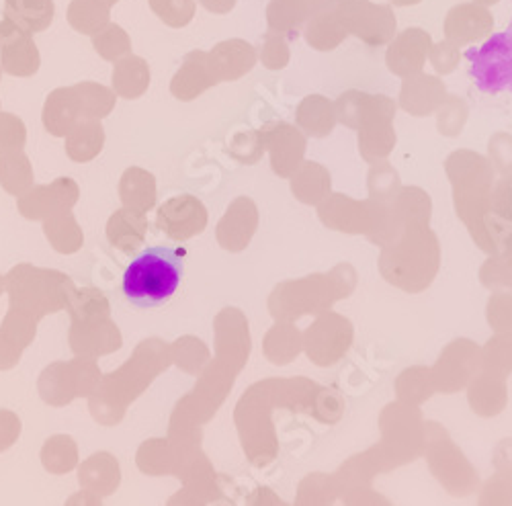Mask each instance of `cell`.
Masks as SVG:
<instances>
[{
	"label": "cell",
	"mask_w": 512,
	"mask_h": 506,
	"mask_svg": "<svg viewBox=\"0 0 512 506\" xmlns=\"http://www.w3.org/2000/svg\"><path fill=\"white\" fill-rule=\"evenodd\" d=\"M105 3H107V5H109V7H113V5H115V3H119V0H105Z\"/></svg>",
	"instance_id": "23"
},
{
	"label": "cell",
	"mask_w": 512,
	"mask_h": 506,
	"mask_svg": "<svg viewBox=\"0 0 512 506\" xmlns=\"http://www.w3.org/2000/svg\"><path fill=\"white\" fill-rule=\"evenodd\" d=\"M310 117H314V125L310 128V130H314L312 136H316V123H320L322 136H326V132L332 130V117H334L332 115V105L324 97L314 95V97L304 99V103L300 107V121L310 119Z\"/></svg>",
	"instance_id": "18"
},
{
	"label": "cell",
	"mask_w": 512,
	"mask_h": 506,
	"mask_svg": "<svg viewBox=\"0 0 512 506\" xmlns=\"http://www.w3.org/2000/svg\"><path fill=\"white\" fill-rule=\"evenodd\" d=\"M476 3H480V5H484V7H492V5L500 3V0H476Z\"/></svg>",
	"instance_id": "22"
},
{
	"label": "cell",
	"mask_w": 512,
	"mask_h": 506,
	"mask_svg": "<svg viewBox=\"0 0 512 506\" xmlns=\"http://www.w3.org/2000/svg\"><path fill=\"white\" fill-rule=\"evenodd\" d=\"M238 0H199V5L213 15H228L234 11Z\"/></svg>",
	"instance_id": "20"
},
{
	"label": "cell",
	"mask_w": 512,
	"mask_h": 506,
	"mask_svg": "<svg viewBox=\"0 0 512 506\" xmlns=\"http://www.w3.org/2000/svg\"><path fill=\"white\" fill-rule=\"evenodd\" d=\"M390 3H392L394 7H414V5L422 3V0H390Z\"/></svg>",
	"instance_id": "21"
},
{
	"label": "cell",
	"mask_w": 512,
	"mask_h": 506,
	"mask_svg": "<svg viewBox=\"0 0 512 506\" xmlns=\"http://www.w3.org/2000/svg\"><path fill=\"white\" fill-rule=\"evenodd\" d=\"M494 17L488 7L480 3L455 5L445 19V37L455 46H469L492 33Z\"/></svg>",
	"instance_id": "4"
},
{
	"label": "cell",
	"mask_w": 512,
	"mask_h": 506,
	"mask_svg": "<svg viewBox=\"0 0 512 506\" xmlns=\"http://www.w3.org/2000/svg\"><path fill=\"white\" fill-rule=\"evenodd\" d=\"M334 3L336 0H271L267 7L269 31L293 39L316 13L334 7Z\"/></svg>",
	"instance_id": "6"
},
{
	"label": "cell",
	"mask_w": 512,
	"mask_h": 506,
	"mask_svg": "<svg viewBox=\"0 0 512 506\" xmlns=\"http://www.w3.org/2000/svg\"><path fill=\"white\" fill-rule=\"evenodd\" d=\"M154 15L168 27H187L195 17V0H148Z\"/></svg>",
	"instance_id": "15"
},
{
	"label": "cell",
	"mask_w": 512,
	"mask_h": 506,
	"mask_svg": "<svg viewBox=\"0 0 512 506\" xmlns=\"http://www.w3.org/2000/svg\"><path fill=\"white\" fill-rule=\"evenodd\" d=\"M0 23H3V21H0Z\"/></svg>",
	"instance_id": "25"
},
{
	"label": "cell",
	"mask_w": 512,
	"mask_h": 506,
	"mask_svg": "<svg viewBox=\"0 0 512 506\" xmlns=\"http://www.w3.org/2000/svg\"><path fill=\"white\" fill-rule=\"evenodd\" d=\"M56 15L54 0H5V19L33 35L46 31Z\"/></svg>",
	"instance_id": "11"
},
{
	"label": "cell",
	"mask_w": 512,
	"mask_h": 506,
	"mask_svg": "<svg viewBox=\"0 0 512 506\" xmlns=\"http://www.w3.org/2000/svg\"><path fill=\"white\" fill-rule=\"evenodd\" d=\"M429 58H431V62H433V66H435V70L439 74H449V72H453L457 68V64L461 60L459 46H455L453 41L445 39V41H441V44L431 46Z\"/></svg>",
	"instance_id": "19"
},
{
	"label": "cell",
	"mask_w": 512,
	"mask_h": 506,
	"mask_svg": "<svg viewBox=\"0 0 512 506\" xmlns=\"http://www.w3.org/2000/svg\"><path fill=\"white\" fill-rule=\"evenodd\" d=\"M433 46L431 35L420 27H410L390 41L386 54L388 68L398 76H412L422 70L429 50Z\"/></svg>",
	"instance_id": "5"
},
{
	"label": "cell",
	"mask_w": 512,
	"mask_h": 506,
	"mask_svg": "<svg viewBox=\"0 0 512 506\" xmlns=\"http://www.w3.org/2000/svg\"><path fill=\"white\" fill-rule=\"evenodd\" d=\"M109 9L105 0H72L68 5V23L82 35H97L111 21Z\"/></svg>",
	"instance_id": "13"
},
{
	"label": "cell",
	"mask_w": 512,
	"mask_h": 506,
	"mask_svg": "<svg viewBox=\"0 0 512 506\" xmlns=\"http://www.w3.org/2000/svg\"><path fill=\"white\" fill-rule=\"evenodd\" d=\"M213 72L220 80H236L242 74L250 72L256 64V52L244 39H228L218 44L209 54Z\"/></svg>",
	"instance_id": "8"
},
{
	"label": "cell",
	"mask_w": 512,
	"mask_h": 506,
	"mask_svg": "<svg viewBox=\"0 0 512 506\" xmlns=\"http://www.w3.org/2000/svg\"><path fill=\"white\" fill-rule=\"evenodd\" d=\"M183 248L152 246L123 273V295L138 308H158L173 298L183 279Z\"/></svg>",
	"instance_id": "1"
},
{
	"label": "cell",
	"mask_w": 512,
	"mask_h": 506,
	"mask_svg": "<svg viewBox=\"0 0 512 506\" xmlns=\"http://www.w3.org/2000/svg\"><path fill=\"white\" fill-rule=\"evenodd\" d=\"M472 74L486 93H500L512 78V33H498L478 50L469 54Z\"/></svg>",
	"instance_id": "3"
},
{
	"label": "cell",
	"mask_w": 512,
	"mask_h": 506,
	"mask_svg": "<svg viewBox=\"0 0 512 506\" xmlns=\"http://www.w3.org/2000/svg\"><path fill=\"white\" fill-rule=\"evenodd\" d=\"M510 33H512V25H510Z\"/></svg>",
	"instance_id": "24"
},
{
	"label": "cell",
	"mask_w": 512,
	"mask_h": 506,
	"mask_svg": "<svg viewBox=\"0 0 512 506\" xmlns=\"http://www.w3.org/2000/svg\"><path fill=\"white\" fill-rule=\"evenodd\" d=\"M261 62L269 68V70H281L287 66L289 62V46H287V37H283L281 33L269 31L263 37L261 44Z\"/></svg>",
	"instance_id": "17"
},
{
	"label": "cell",
	"mask_w": 512,
	"mask_h": 506,
	"mask_svg": "<svg viewBox=\"0 0 512 506\" xmlns=\"http://www.w3.org/2000/svg\"><path fill=\"white\" fill-rule=\"evenodd\" d=\"M93 44L95 50L105 58V60H117L130 52V35H127L119 25H107L103 31L93 35Z\"/></svg>",
	"instance_id": "16"
},
{
	"label": "cell",
	"mask_w": 512,
	"mask_h": 506,
	"mask_svg": "<svg viewBox=\"0 0 512 506\" xmlns=\"http://www.w3.org/2000/svg\"><path fill=\"white\" fill-rule=\"evenodd\" d=\"M445 99V84L426 74H412L406 76L402 87V107L416 115L431 113L441 101Z\"/></svg>",
	"instance_id": "10"
},
{
	"label": "cell",
	"mask_w": 512,
	"mask_h": 506,
	"mask_svg": "<svg viewBox=\"0 0 512 506\" xmlns=\"http://www.w3.org/2000/svg\"><path fill=\"white\" fill-rule=\"evenodd\" d=\"M349 35L343 21H340L334 7L316 13L304 27V37L310 48L318 52H330L343 44V39Z\"/></svg>",
	"instance_id": "12"
},
{
	"label": "cell",
	"mask_w": 512,
	"mask_h": 506,
	"mask_svg": "<svg viewBox=\"0 0 512 506\" xmlns=\"http://www.w3.org/2000/svg\"><path fill=\"white\" fill-rule=\"evenodd\" d=\"M150 70L142 58L127 56L115 66L113 84L123 97H138L148 87Z\"/></svg>",
	"instance_id": "14"
},
{
	"label": "cell",
	"mask_w": 512,
	"mask_h": 506,
	"mask_svg": "<svg viewBox=\"0 0 512 506\" xmlns=\"http://www.w3.org/2000/svg\"><path fill=\"white\" fill-rule=\"evenodd\" d=\"M216 82H218V78H216V72H213V68H211L209 56L205 52H191L185 58L183 68L177 72V76L173 80V93L179 99L189 101Z\"/></svg>",
	"instance_id": "9"
},
{
	"label": "cell",
	"mask_w": 512,
	"mask_h": 506,
	"mask_svg": "<svg viewBox=\"0 0 512 506\" xmlns=\"http://www.w3.org/2000/svg\"><path fill=\"white\" fill-rule=\"evenodd\" d=\"M334 9L349 35L369 46L390 44L396 35V13L390 5H375L371 0H336Z\"/></svg>",
	"instance_id": "2"
},
{
	"label": "cell",
	"mask_w": 512,
	"mask_h": 506,
	"mask_svg": "<svg viewBox=\"0 0 512 506\" xmlns=\"http://www.w3.org/2000/svg\"><path fill=\"white\" fill-rule=\"evenodd\" d=\"M0 54L7 72L17 76H29L39 68V52L29 33L21 31L9 19H3V39H0Z\"/></svg>",
	"instance_id": "7"
}]
</instances>
